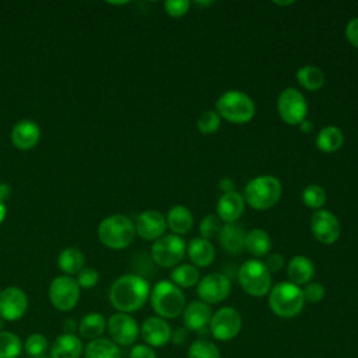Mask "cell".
I'll return each instance as SVG.
<instances>
[{
	"mask_svg": "<svg viewBox=\"0 0 358 358\" xmlns=\"http://www.w3.org/2000/svg\"><path fill=\"white\" fill-rule=\"evenodd\" d=\"M28 309L27 294L15 285L0 291V317L4 322H17L24 317Z\"/></svg>",
	"mask_w": 358,
	"mask_h": 358,
	"instance_id": "cell-15",
	"label": "cell"
},
{
	"mask_svg": "<svg viewBox=\"0 0 358 358\" xmlns=\"http://www.w3.org/2000/svg\"><path fill=\"white\" fill-rule=\"evenodd\" d=\"M238 282L248 295L255 298L268 295L273 287L271 273L266 264L257 259H249L239 267Z\"/></svg>",
	"mask_w": 358,
	"mask_h": 358,
	"instance_id": "cell-7",
	"label": "cell"
},
{
	"mask_svg": "<svg viewBox=\"0 0 358 358\" xmlns=\"http://www.w3.org/2000/svg\"><path fill=\"white\" fill-rule=\"evenodd\" d=\"M165 218H166V225L171 228V231L179 236L187 234L193 227L192 211L187 207L180 204L171 207Z\"/></svg>",
	"mask_w": 358,
	"mask_h": 358,
	"instance_id": "cell-26",
	"label": "cell"
},
{
	"mask_svg": "<svg viewBox=\"0 0 358 358\" xmlns=\"http://www.w3.org/2000/svg\"><path fill=\"white\" fill-rule=\"evenodd\" d=\"M85 358H122V350L110 338L99 337L84 345Z\"/></svg>",
	"mask_w": 358,
	"mask_h": 358,
	"instance_id": "cell-27",
	"label": "cell"
},
{
	"mask_svg": "<svg viewBox=\"0 0 358 358\" xmlns=\"http://www.w3.org/2000/svg\"><path fill=\"white\" fill-rule=\"evenodd\" d=\"M187 358H221V352L213 341L199 338L189 345Z\"/></svg>",
	"mask_w": 358,
	"mask_h": 358,
	"instance_id": "cell-34",
	"label": "cell"
},
{
	"mask_svg": "<svg viewBox=\"0 0 358 358\" xmlns=\"http://www.w3.org/2000/svg\"><path fill=\"white\" fill-rule=\"evenodd\" d=\"M11 196V186L7 183H0V201H6L8 200V197Z\"/></svg>",
	"mask_w": 358,
	"mask_h": 358,
	"instance_id": "cell-48",
	"label": "cell"
},
{
	"mask_svg": "<svg viewBox=\"0 0 358 358\" xmlns=\"http://www.w3.org/2000/svg\"><path fill=\"white\" fill-rule=\"evenodd\" d=\"M313 274H315L313 263L306 256H302V255L294 256L287 264V275L289 278V282L298 287L306 285L308 282H310Z\"/></svg>",
	"mask_w": 358,
	"mask_h": 358,
	"instance_id": "cell-24",
	"label": "cell"
},
{
	"mask_svg": "<svg viewBox=\"0 0 358 358\" xmlns=\"http://www.w3.org/2000/svg\"><path fill=\"white\" fill-rule=\"evenodd\" d=\"M171 281L179 288H192L199 284L200 273L196 266L190 263H182L175 266L171 271Z\"/></svg>",
	"mask_w": 358,
	"mask_h": 358,
	"instance_id": "cell-32",
	"label": "cell"
},
{
	"mask_svg": "<svg viewBox=\"0 0 358 358\" xmlns=\"http://www.w3.org/2000/svg\"><path fill=\"white\" fill-rule=\"evenodd\" d=\"M78 327V323L73 319V317H67L64 322H63V333H76Z\"/></svg>",
	"mask_w": 358,
	"mask_h": 358,
	"instance_id": "cell-47",
	"label": "cell"
},
{
	"mask_svg": "<svg viewBox=\"0 0 358 358\" xmlns=\"http://www.w3.org/2000/svg\"><path fill=\"white\" fill-rule=\"evenodd\" d=\"M220 229H221V221L217 215L214 214H208L206 215L200 225H199V232H200V236L204 238V239H211V238H215L218 236L220 234Z\"/></svg>",
	"mask_w": 358,
	"mask_h": 358,
	"instance_id": "cell-38",
	"label": "cell"
},
{
	"mask_svg": "<svg viewBox=\"0 0 358 358\" xmlns=\"http://www.w3.org/2000/svg\"><path fill=\"white\" fill-rule=\"evenodd\" d=\"M189 336H190V331L185 326L183 327H176L175 330H172L171 341L175 345H185L189 341Z\"/></svg>",
	"mask_w": 358,
	"mask_h": 358,
	"instance_id": "cell-45",
	"label": "cell"
},
{
	"mask_svg": "<svg viewBox=\"0 0 358 358\" xmlns=\"http://www.w3.org/2000/svg\"><path fill=\"white\" fill-rule=\"evenodd\" d=\"M166 218L165 215L158 210H145L143 211L136 222V235L145 241H157L161 236L165 235L166 229Z\"/></svg>",
	"mask_w": 358,
	"mask_h": 358,
	"instance_id": "cell-16",
	"label": "cell"
},
{
	"mask_svg": "<svg viewBox=\"0 0 358 358\" xmlns=\"http://www.w3.org/2000/svg\"><path fill=\"white\" fill-rule=\"evenodd\" d=\"M96 234L103 246L112 250H122L134 241L136 228L127 215L112 214L101 221Z\"/></svg>",
	"mask_w": 358,
	"mask_h": 358,
	"instance_id": "cell-3",
	"label": "cell"
},
{
	"mask_svg": "<svg viewBox=\"0 0 358 358\" xmlns=\"http://www.w3.org/2000/svg\"><path fill=\"white\" fill-rule=\"evenodd\" d=\"M284 263H285V260H284V256L281 253H271V255L267 256V259L264 262V264H266V267L268 268L270 273L280 271L284 267Z\"/></svg>",
	"mask_w": 358,
	"mask_h": 358,
	"instance_id": "cell-43",
	"label": "cell"
},
{
	"mask_svg": "<svg viewBox=\"0 0 358 358\" xmlns=\"http://www.w3.org/2000/svg\"><path fill=\"white\" fill-rule=\"evenodd\" d=\"M108 4H110V6H123V4H127V1H117V3H115V1H109Z\"/></svg>",
	"mask_w": 358,
	"mask_h": 358,
	"instance_id": "cell-52",
	"label": "cell"
},
{
	"mask_svg": "<svg viewBox=\"0 0 358 358\" xmlns=\"http://www.w3.org/2000/svg\"><path fill=\"white\" fill-rule=\"evenodd\" d=\"M84 354V344L76 333H62L49 345L50 358H80Z\"/></svg>",
	"mask_w": 358,
	"mask_h": 358,
	"instance_id": "cell-20",
	"label": "cell"
},
{
	"mask_svg": "<svg viewBox=\"0 0 358 358\" xmlns=\"http://www.w3.org/2000/svg\"><path fill=\"white\" fill-rule=\"evenodd\" d=\"M80 287L70 275H57L49 285V301L60 312L73 310L80 301Z\"/></svg>",
	"mask_w": 358,
	"mask_h": 358,
	"instance_id": "cell-9",
	"label": "cell"
},
{
	"mask_svg": "<svg viewBox=\"0 0 358 358\" xmlns=\"http://www.w3.org/2000/svg\"><path fill=\"white\" fill-rule=\"evenodd\" d=\"M211 336L218 341H231L242 330V316L232 306L220 308L213 313L208 324Z\"/></svg>",
	"mask_w": 358,
	"mask_h": 358,
	"instance_id": "cell-11",
	"label": "cell"
},
{
	"mask_svg": "<svg viewBox=\"0 0 358 358\" xmlns=\"http://www.w3.org/2000/svg\"><path fill=\"white\" fill-rule=\"evenodd\" d=\"M34 358H50V357H49V355H46V354H45V355H41V357H34Z\"/></svg>",
	"mask_w": 358,
	"mask_h": 358,
	"instance_id": "cell-54",
	"label": "cell"
},
{
	"mask_svg": "<svg viewBox=\"0 0 358 358\" xmlns=\"http://www.w3.org/2000/svg\"><path fill=\"white\" fill-rule=\"evenodd\" d=\"M148 299L157 316L165 320L180 316L186 306L185 294L171 280L158 281L151 288Z\"/></svg>",
	"mask_w": 358,
	"mask_h": 358,
	"instance_id": "cell-2",
	"label": "cell"
},
{
	"mask_svg": "<svg viewBox=\"0 0 358 358\" xmlns=\"http://www.w3.org/2000/svg\"><path fill=\"white\" fill-rule=\"evenodd\" d=\"M231 294V281L222 273H210L197 284V295L207 305L225 301Z\"/></svg>",
	"mask_w": 358,
	"mask_h": 358,
	"instance_id": "cell-13",
	"label": "cell"
},
{
	"mask_svg": "<svg viewBox=\"0 0 358 358\" xmlns=\"http://www.w3.org/2000/svg\"><path fill=\"white\" fill-rule=\"evenodd\" d=\"M246 229L239 222H228L221 225L218 241L222 249L231 255H239L245 250Z\"/></svg>",
	"mask_w": 358,
	"mask_h": 358,
	"instance_id": "cell-22",
	"label": "cell"
},
{
	"mask_svg": "<svg viewBox=\"0 0 358 358\" xmlns=\"http://www.w3.org/2000/svg\"><path fill=\"white\" fill-rule=\"evenodd\" d=\"M302 289V295H303V299L305 302H309V303H317L320 302L323 298H324V294H326V289L324 287L320 284V282H316V281H310L308 282Z\"/></svg>",
	"mask_w": 358,
	"mask_h": 358,
	"instance_id": "cell-39",
	"label": "cell"
},
{
	"mask_svg": "<svg viewBox=\"0 0 358 358\" xmlns=\"http://www.w3.org/2000/svg\"><path fill=\"white\" fill-rule=\"evenodd\" d=\"M84 253L77 248H64L57 256V266L64 275H74L84 267Z\"/></svg>",
	"mask_w": 358,
	"mask_h": 358,
	"instance_id": "cell-29",
	"label": "cell"
},
{
	"mask_svg": "<svg viewBox=\"0 0 358 358\" xmlns=\"http://www.w3.org/2000/svg\"><path fill=\"white\" fill-rule=\"evenodd\" d=\"M213 316V310L210 305L204 303L203 301H192L187 303L182 312L183 326L189 331H203L207 330L210 320Z\"/></svg>",
	"mask_w": 358,
	"mask_h": 358,
	"instance_id": "cell-19",
	"label": "cell"
},
{
	"mask_svg": "<svg viewBox=\"0 0 358 358\" xmlns=\"http://www.w3.org/2000/svg\"><path fill=\"white\" fill-rule=\"evenodd\" d=\"M302 201L308 208L320 210L326 203V192L319 185H308L302 192Z\"/></svg>",
	"mask_w": 358,
	"mask_h": 358,
	"instance_id": "cell-36",
	"label": "cell"
},
{
	"mask_svg": "<svg viewBox=\"0 0 358 358\" xmlns=\"http://www.w3.org/2000/svg\"><path fill=\"white\" fill-rule=\"evenodd\" d=\"M48 348H49L48 337L42 333H32L22 343V350L28 355V358L45 355Z\"/></svg>",
	"mask_w": 358,
	"mask_h": 358,
	"instance_id": "cell-35",
	"label": "cell"
},
{
	"mask_svg": "<svg viewBox=\"0 0 358 358\" xmlns=\"http://www.w3.org/2000/svg\"><path fill=\"white\" fill-rule=\"evenodd\" d=\"M10 140L17 150H32L41 140V127L36 122L29 119L18 120L11 129Z\"/></svg>",
	"mask_w": 358,
	"mask_h": 358,
	"instance_id": "cell-18",
	"label": "cell"
},
{
	"mask_svg": "<svg viewBox=\"0 0 358 358\" xmlns=\"http://www.w3.org/2000/svg\"><path fill=\"white\" fill-rule=\"evenodd\" d=\"M186 246L187 245L182 236L175 234L164 235L154 241L151 246V259L159 267H175L183 260L186 255Z\"/></svg>",
	"mask_w": 358,
	"mask_h": 358,
	"instance_id": "cell-8",
	"label": "cell"
},
{
	"mask_svg": "<svg viewBox=\"0 0 358 358\" xmlns=\"http://www.w3.org/2000/svg\"><path fill=\"white\" fill-rule=\"evenodd\" d=\"M140 336L144 340V344L152 348H159L171 341L172 329L165 319L159 316H150L141 323Z\"/></svg>",
	"mask_w": 358,
	"mask_h": 358,
	"instance_id": "cell-17",
	"label": "cell"
},
{
	"mask_svg": "<svg viewBox=\"0 0 358 358\" xmlns=\"http://www.w3.org/2000/svg\"><path fill=\"white\" fill-rule=\"evenodd\" d=\"M299 129H301V131H302V133H305V134H310V133L315 130V126H313V123H312L310 120L305 119V120L299 124Z\"/></svg>",
	"mask_w": 358,
	"mask_h": 358,
	"instance_id": "cell-49",
	"label": "cell"
},
{
	"mask_svg": "<svg viewBox=\"0 0 358 358\" xmlns=\"http://www.w3.org/2000/svg\"><path fill=\"white\" fill-rule=\"evenodd\" d=\"M245 199L236 190L222 193V196L217 201V217L220 221L228 222H238L241 215L245 211Z\"/></svg>",
	"mask_w": 358,
	"mask_h": 358,
	"instance_id": "cell-21",
	"label": "cell"
},
{
	"mask_svg": "<svg viewBox=\"0 0 358 358\" xmlns=\"http://www.w3.org/2000/svg\"><path fill=\"white\" fill-rule=\"evenodd\" d=\"M344 144V134L336 126H326L323 127L319 134L316 136V147L322 152H336Z\"/></svg>",
	"mask_w": 358,
	"mask_h": 358,
	"instance_id": "cell-30",
	"label": "cell"
},
{
	"mask_svg": "<svg viewBox=\"0 0 358 358\" xmlns=\"http://www.w3.org/2000/svg\"><path fill=\"white\" fill-rule=\"evenodd\" d=\"M6 215H7V206H6V203L0 201V225L3 224Z\"/></svg>",
	"mask_w": 358,
	"mask_h": 358,
	"instance_id": "cell-50",
	"label": "cell"
},
{
	"mask_svg": "<svg viewBox=\"0 0 358 358\" xmlns=\"http://www.w3.org/2000/svg\"><path fill=\"white\" fill-rule=\"evenodd\" d=\"M77 330L81 340L85 338L91 341L99 338L106 331V319L98 312H90L80 319Z\"/></svg>",
	"mask_w": 358,
	"mask_h": 358,
	"instance_id": "cell-25",
	"label": "cell"
},
{
	"mask_svg": "<svg viewBox=\"0 0 358 358\" xmlns=\"http://www.w3.org/2000/svg\"><path fill=\"white\" fill-rule=\"evenodd\" d=\"M80 288H94L99 281V273L94 267H83L76 278Z\"/></svg>",
	"mask_w": 358,
	"mask_h": 358,
	"instance_id": "cell-40",
	"label": "cell"
},
{
	"mask_svg": "<svg viewBox=\"0 0 358 358\" xmlns=\"http://www.w3.org/2000/svg\"><path fill=\"white\" fill-rule=\"evenodd\" d=\"M106 331L119 347L134 345L140 336V326L129 313L116 312L106 319Z\"/></svg>",
	"mask_w": 358,
	"mask_h": 358,
	"instance_id": "cell-12",
	"label": "cell"
},
{
	"mask_svg": "<svg viewBox=\"0 0 358 358\" xmlns=\"http://www.w3.org/2000/svg\"><path fill=\"white\" fill-rule=\"evenodd\" d=\"M215 112L221 119H225L229 123L243 124L255 117L256 105L248 94L238 90H229L217 99Z\"/></svg>",
	"mask_w": 358,
	"mask_h": 358,
	"instance_id": "cell-6",
	"label": "cell"
},
{
	"mask_svg": "<svg viewBox=\"0 0 358 358\" xmlns=\"http://www.w3.org/2000/svg\"><path fill=\"white\" fill-rule=\"evenodd\" d=\"M305 305L302 289L289 282L281 281L271 287L268 292V306L271 312L281 319L298 316Z\"/></svg>",
	"mask_w": 358,
	"mask_h": 358,
	"instance_id": "cell-5",
	"label": "cell"
},
{
	"mask_svg": "<svg viewBox=\"0 0 358 358\" xmlns=\"http://www.w3.org/2000/svg\"><path fill=\"white\" fill-rule=\"evenodd\" d=\"M4 330V320L0 317V331Z\"/></svg>",
	"mask_w": 358,
	"mask_h": 358,
	"instance_id": "cell-53",
	"label": "cell"
},
{
	"mask_svg": "<svg viewBox=\"0 0 358 358\" xmlns=\"http://www.w3.org/2000/svg\"><path fill=\"white\" fill-rule=\"evenodd\" d=\"M273 3H274V4H277V6H284V7L294 4V1H273Z\"/></svg>",
	"mask_w": 358,
	"mask_h": 358,
	"instance_id": "cell-51",
	"label": "cell"
},
{
	"mask_svg": "<svg viewBox=\"0 0 358 358\" xmlns=\"http://www.w3.org/2000/svg\"><path fill=\"white\" fill-rule=\"evenodd\" d=\"M295 77L298 84L308 91H319L324 84V73L313 64L299 67Z\"/></svg>",
	"mask_w": 358,
	"mask_h": 358,
	"instance_id": "cell-31",
	"label": "cell"
},
{
	"mask_svg": "<svg viewBox=\"0 0 358 358\" xmlns=\"http://www.w3.org/2000/svg\"><path fill=\"white\" fill-rule=\"evenodd\" d=\"M22 352L21 338L8 330L0 331V358H18Z\"/></svg>",
	"mask_w": 358,
	"mask_h": 358,
	"instance_id": "cell-33",
	"label": "cell"
},
{
	"mask_svg": "<svg viewBox=\"0 0 358 358\" xmlns=\"http://www.w3.org/2000/svg\"><path fill=\"white\" fill-rule=\"evenodd\" d=\"M218 186L222 190V193H228V192H234L235 190V182L231 178H222L220 180Z\"/></svg>",
	"mask_w": 358,
	"mask_h": 358,
	"instance_id": "cell-46",
	"label": "cell"
},
{
	"mask_svg": "<svg viewBox=\"0 0 358 358\" xmlns=\"http://www.w3.org/2000/svg\"><path fill=\"white\" fill-rule=\"evenodd\" d=\"M150 284L138 274H123L117 277L109 288L110 305L122 313L140 310L150 298Z\"/></svg>",
	"mask_w": 358,
	"mask_h": 358,
	"instance_id": "cell-1",
	"label": "cell"
},
{
	"mask_svg": "<svg viewBox=\"0 0 358 358\" xmlns=\"http://www.w3.org/2000/svg\"><path fill=\"white\" fill-rule=\"evenodd\" d=\"M221 126V117L215 110H204L197 119V129L201 134H214Z\"/></svg>",
	"mask_w": 358,
	"mask_h": 358,
	"instance_id": "cell-37",
	"label": "cell"
},
{
	"mask_svg": "<svg viewBox=\"0 0 358 358\" xmlns=\"http://www.w3.org/2000/svg\"><path fill=\"white\" fill-rule=\"evenodd\" d=\"M186 253L196 267H208L215 259V248L211 241L201 236L193 238L186 246Z\"/></svg>",
	"mask_w": 358,
	"mask_h": 358,
	"instance_id": "cell-23",
	"label": "cell"
},
{
	"mask_svg": "<svg viewBox=\"0 0 358 358\" xmlns=\"http://www.w3.org/2000/svg\"><path fill=\"white\" fill-rule=\"evenodd\" d=\"M310 231L315 239L323 245L334 243L341 235L338 218L329 210L320 208L310 218Z\"/></svg>",
	"mask_w": 358,
	"mask_h": 358,
	"instance_id": "cell-14",
	"label": "cell"
},
{
	"mask_svg": "<svg viewBox=\"0 0 358 358\" xmlns=\"http://www.w3.org/2000/svg\"><path fill=\"white\" fill-rule=\"evenodd\" d=\"M277 110L284 123L289 126H299L306 119L308 103L299 90L288 87L278 95Z\"/></svg>",
	"mask_w": 358,
	"mask_h": 358,
	"instance_id": "cell-10",
	"label": "cell"
},
{
	"mask_svg": "<svg viewBox=\"0 0 358 358\" xmlns=\"http://www.w3.org/2000/svg\"><path fill=\"white\" fill-rule=\"evenodd\" d=\"M271 238L270 235L260 228H255L249 232H246L245 239V249L255 257H263L267 256L271 249Z\"/></svg>",
	"mask_w": 358,
	"mask_h": 358,
	"instance_id": "cell-28",
	"label": "cell"
},
{
	"mask_svg": "<svg viewBox=\"0 0 358 358\" xmlns=\"http://www.w3.org/2000/svg\"><path fill=\"white\" fill-rule=\"evenodd\" d=\"M345 38L354 48L358 49V17L348 21L345 27Z\"/></svg>",
	"mask_w": 358,
	"mask_h": 358,
	"instance_id": "cell-44",
	"label": "cell"
},
{
	"mask_svg": "<svg viewBox=\"0 0 358 358\" xmlns=\"http://www.w3.org/2000/svg\"><path fill=\"white\" fill-rule=\"evenodd\" d=\"M164 8H165V11L169 17L180 18L189 11L190 1H187V0H168V1L164 3Z\"/></svg>",
	"mask_w": 358,
	"mask_h": 358,
	"instance_id": "cell-41",
	"label": "cell"
},
{
	"mask_svg": "<svg viewBox=\"0 0 358 358\" xmlns=\"http://www.w3.org/2000/svg\"><path fill=\"white\" fill-rule=\"evenodd\" d=\"M281 194L282 185L275 176L260 175L246 183L242 196L252 208L268 210L278 203Z\"/></svg>",
	"mask_w": 358,
	"mask_h": 358,
	"instance_id": "cell-4",
	"label": "cell"
},
{
	"mask_svg": "<svg viewBox=\"0 0 358 358\" xmlns=\"http://www.w3.org/2000/svg\"><path fill=\"white\" fill-rule=\"evenodd\" d=\"M129 358H157V354L152 347L144 343H140V344L131 345L129 351Z\"/></svg>",
	"mask_w": 358,
	"mask_h": 358,
	"instance_id": "cell-42",
	"label": "cell"
}]
</instances>
